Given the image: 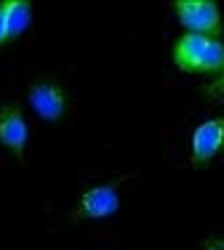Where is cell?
I'll use <instances>...</instances> for the list:
<instances>
[{
    "mask_svg": "<svg viewBox=\"0 0 224 250\" xmlns=\"http://www.w3.org/2000/svg\"><path fill=\"white\" fill-rule=\"evenodd\" d=\"M179 24L190 35H205V38H222V11L214 0H174L171 3Z\"/></svg>",
    "mask_w": 224,
    "mask_h": 250,
    "instance_id": "cell-3",
    "label": "cell"
},
{
    "mask_svg": "<svg viewBox=\"0 0 224 250\" xmlns=\"http://www.w3.org/2000/svg\"><path fill=\"white\" fill-rule=\"evenodd\" d=\"M27 101L43 123H59L67 115V93L54 77H38L27 85Z\"/></svg>",
    "mask_w": 224,
    "mask_h": 250,
    "instance_id": "cell-4",
    "label": "cell"
},
{
    "mask_svg": "<svg viewBox=\"0 0 224 250\" xmlns=\"http://www.w3.org/2000/svg\"><path fill=\"white\" fill-rule=\"evenodd\" d=\"M27 123L19 101H5L0 104V144L16 157V163L24 165V149H27Z\"/></svg>",
    "mask_w": 224,
    "mask_h": 250,
    "instance_id": "cell-6",
    "label": "cell"
},
{
    "mask_svg": "<svg viewBox=\"0 0 224 250\" xmlns=\"http://www.w3.org/2000/svg\"><path fill=\"white\" fill-rule=\"evenodd\" d=\"M224 149V112L219 117L200 123L190 136V165L203 170L214 163Z\"/></svg>",
    "mask_w": 224,
    "mask_h": 250,
    "instance_id": "cell-5",
    "label": "cell"
},
{
    "mask_svg": "<svg viewBox=\"0 0 224 250\" xmlns=\"http://www.w3.org/2000/svg\"><path fill=\"white\" fill-rule=\"evenodd\" d=\"M123 184V178H115V181H104L96 184V187L86 189L80 194V200L75 202L72 213H69V221H102V218H110L120 210V194H117V187Z\"/></svg>",
    "mask_w": 224,
    "mask_h": 250,
    "instance_id": "cell-2",
    "label": "cell"
},
{
    "mask_svg": "<svg viewBox=\"0 0 224 250\" xmlns=\"http://www.w3.org/2000/svg\"><path fill=\"white\" fill-rule=\"evenodd\" d=\"M200 93H203V96L208 99L211 104L222 101V99H224V69H222L219 75H216V80H211L208 85H203V88H200Z\"/></svg>",
    "mask_w": 224,
    "mask_h": 250,
    "instance_id": "cell-8",
    "label": "cell"
},
{
    "mask_svg": "<svg viewBox=\"0 0 224 250\" xmlns=\"http://www.w3.org/2000/svg\"><path fill=\"white\" fill-rule=\"evenodd\" d=\"M171 59L184 75H219L224 69V40L184 32L171 45Z\"/></svg>",
    "mask_w": 224,
    "mask_h": 250,
    "instance_id": "cell-1",
    "label": "cell"
},
{
    "mask_svg": "<svg viewBox=\"0 0 224 250\" xmlns=\"http://www.w3.org/2000/svg\"><path fill=\"white\" fill-rule=\"evenodd\" d=\"M200 250H224V237H203Z\"/></svg>",
    "mask_w": 224,
    "mask_h": 250,
    "instance_id": "cell-9",
    "label": "cell"
},
{
    "mask_svg": "<svg viewBox=\"0 0 224 250\" xmlns=\"http://www.w3.org/2000/svg\"><path fill=\"white\" fill-rule=\"evenodd\" d=\"M32 21V3L29 0H5V43H14L24 35Z\"/></svg>",
    "mask_w": 224,
    "mask_h": 250,
    "instance_id": "cell-7",
    "label": "cell"
},
{
    "mask_svg": "<svg viewBox=\"0 0 224 250\" xmlns=\"http://www.w3.org/2000/svg\"><path fill=\"white\" fill-rule=\"evenodd\" d=\"M0 45H5V0H0Z\"/></svg>",
    "mask_w": 224,
    "mask_h": 250,
    "instance_id": "cell-10",
    "label": "cell"
}]
</instances>
